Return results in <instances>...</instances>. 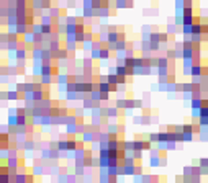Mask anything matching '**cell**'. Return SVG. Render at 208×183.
I'll list each match as a JSON object with an SVG mask.
<instances>
[]
</instances>
